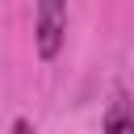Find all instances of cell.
<instances>
[{"label":"cell","mask_w":134,"mask_h":134,"mask_svg":"<svg viewBox=\"0 0 134 134\" xmlns=\"http://www.w3.org/2000/svg\"><path fill=\"white\" fill-rule=\"evenodd\" d=\"M67 38V0H38L34 4V46L38 54L50 63L63 50Z\"/></svg>","instance_id":"cell-1"},{"label":"cell","mask_w":134,"mask_h":134,"mask_svg":"<svg viewBox=\"0 0 134 134\" xmlns=\"http://www.w3.org/2000/svg\"><path fill=\"white\" fill-rule=\"evenodd\" d=\"M100 130L105 134H134V100L126 88H113L109 105H105V117H100Z\"/></svg>","instance_id":"cell-2"},{"label":"cell","mask_w":134,"mask_h":134,"mask_svg":"<svg viewBox=\"0 0 134 134\" xmlns=\"http://www.w3.org/2000/svg\"><path fill=\"white\" fill-rule=\"evenodd\" d=\"M13 134H38V130H34L25 117H17V121H13Z\"/></svg>","instance_id":"cell-3"}]
</instances>
